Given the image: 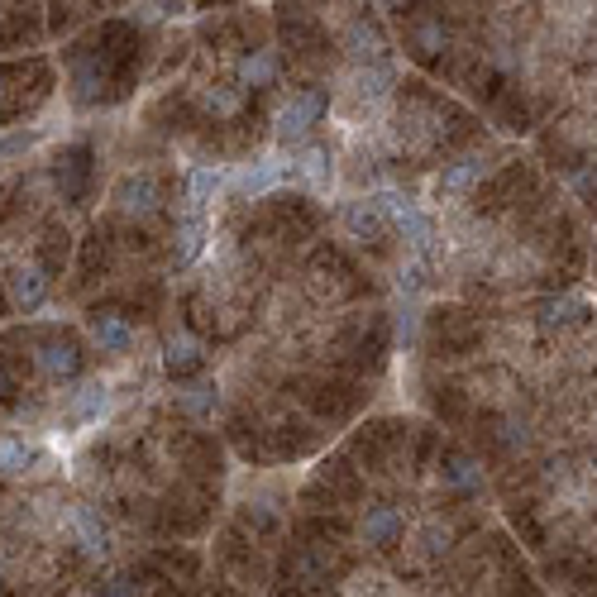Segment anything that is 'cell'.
Returning a JSON list of instances; mask_svg holds the SVG:
<instances>
[{
	"instance_id": "8992f818",
	"label": "cell",
	"mask_w": 597,
	"mask_h": 597,
	"mask_svg": "<svg viewBox=\"0 0 597 597\" xmlns=\"http://www.w3.org/2000/svg\"><path fill=\"white\" fill-rule=\"evenodd\" d=\"M220 187V172L215 168H196L192 182H187V206H192V220H201V211H206V201H211V192Z\"/></svg>"
},
{
	"instance_id": "7c38bea8",
	"label": "cell",
	"mask_w": 597,
	"mask_h": 597,
	"mask_svg": "<svg viewBox=\"0 0 597 597\" xmlns=\"http://www.w3.org/2000/svg\"><path fill=\"white\" fill-rule=\"evenodd\" d=\"M187 406H192V411H206V406H211V387H192Z\"/></svg>"
},
{
	"instance_id": "277c9868",
	"label": "cell",
	"mask_w": 597,
	"mask_h": 597,
	"mask_svg": "<svg viewBox=\"0 0 597 597\" xmlns=\"http://www.w3.org/2000/svg\"><path fill=\"white\" fill-rule=\"evenodd\" d=\"M91 335H96V344L110 349V354H125L129 344H134V330H129V320H120V316H96L91 320Z\"/></svg>"
},
{
	"instance_id": "6da1fadb",
	"label": "cell",
	"mask_w": 597,
	"mask_h": 597,
	"mask_svg": "<svg viewBox=\"0 0 597 597\" xmlns=\"http://www.w3.org/2000/svg\"><path fill=\"white\" fill-rule=\"evenodd\" d=\"M320 115H325V91H297L278 115V134L282 139H301L306 129L316 125Z\"/></svg>"
},
{
	"instance_id": "9c48e42d",
	"label": "cell",
	"mask_w": 597,
	"mask_h": 597,
	"mask_svg": "<svg viewBox=\"0 0 597 597\" xmlns=\"http://www.w3.org/2000/svg\"><path fill=\"white\" fill-rule=\"evenodd\" d=\"M297 172L311 182V187H325V182H330V163H325V153H320L316 144H311V149H301Z\"/></svg>"
},
{
	"instance_id": "4fadbf2b",
	"label": "cell",
	"mask_w": 597,
	"mask_h": 597,
	"mask_svg": "<svg viewBox=\"0 0 597 597\" xmlns=\"http://www.w3.org/2000/svg\"><path fill=\"white\" fill-rule=\"evenodd\" d=\"M0 387H5V373H0Z\"/></svg>"
},
{
	"instance_id": "3957f363",
	"label": "cell",
	"mask_w": 597,
	"mask_h": 597,
	"mask_svg": "<svg viewBox=\"0 0 597 597\" xmlns=\"http://www.w3.org/2000/svg\"><path fill=\"white\" fill-rule=\"evenodd\" d=\"M402 512L397 507H373V512L363 516V540L368 545H387V540H397L402 535Z\"/></svg>"
},
{
	"instance_id": "ba28073f",
	"label": "cell",
	"mask_w": 597,
	"mask_h": 597,
	"mask_svg": "<svg viewBox=\"0 0 597 597\" xmlns=\"http://www.w3.org/2000/svg\"><path fill=\"white\" fill-rule=\"evenodd\" d=\"M478 172H483V168H478V163H454V168H449L445 177H440V192H445V196L469 192L473 182H478Z\"/></svg>"
},
{
	"instance_id": "7a4b0ae2",
	"label": "cell",
	"mask_w": 597,
	"mask_h": 597,
	"mask_svg": "<svg viewBox=\"0 0 597 597\" xmlns=\"http://www.w3.org/2000/svg\"><path fill=\"white\" fill-rule=\"evenodd\" d=\"M48 297V278H43L39 268H15V278H10V301L20 306V311H34L43 306Z\"/></svg>"
},
{
	"instance_id": "30bf717a",
	"label": "cell",
	"mask_w": 597,
	"mask_h": 597,
	"mask_svg": "<svg viewBox=\"0 0 597 597\" xmlns=\"http://www.w3.org/2000/svg\"><path fill=\"white\" fill-rule=\"evenodd\" d=\"M43 373H48V378H72V373H77V354H72V349H58V344H53V349H43Z\"/></svg>"
},
{
	"instance_id": "5b68a950",
	"label": "cell",
	"mask_w": 597,
	"mask_h": 597,
	"mask_svg": "<svg viewBox=\"0 0 597 597\" xmlns=\"http://www.w3.org/2000/svg\"><path fill=\"white\" fill-rule=\"evenodd\" d=\"M273 77H278V53H268V48H258L239 63V82L244 86H268Z\"/></svg>"
},
{
	"instance_id": "52a82bcc",
	"label": "cell",
	"mask_w": 597,
	"mask_h": 597,
	"mask_svg": "<svg viewBox=\"0 0 597 597\" xmlns=\"http://www.w3.org/2000/svg\"><path fill=\"white\" fill-rule=\"evenodd\" d=\"M29 464V445L15 440V435H0V478H10V473H24Z\"/></svg>"
},
{
	"instance_id": "8fae6325",
	"label": "cell",
	"mask_w": 597,
	"mask_h": 597,
	"mask_svg": "<svg viewBox=\"0 0 597 597\" xmlns=\"http://www.w3.org/2000/svg\"><path fill=\"white\" fill-rule=\"evenodd\" d=\"M101 406H106V392H101V387H96V383H91V387H82V392L72 397V421H91V416H96Z\"/></svg>"
}]
</instances>
